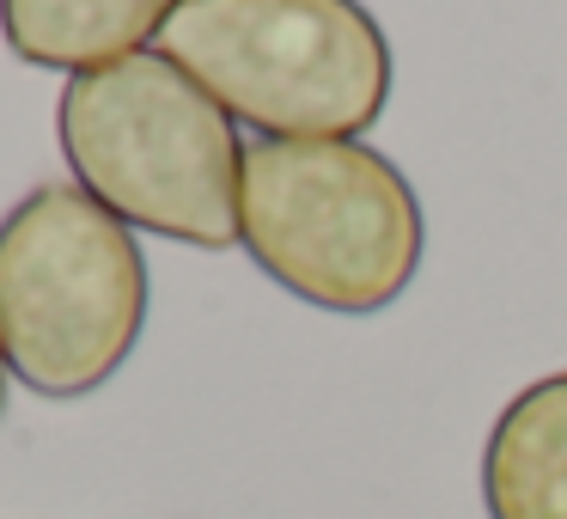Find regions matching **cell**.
Returning <instances> with one entry per match:
<instances>
[{
    "label": "cell",
    "mask_w": 567,
    "mask_h": 519,
    "mask_svg": "<svg viewBox=\"0 0 567 519\" xmlns=\"http://www.w3.org/2000/svg\"><path fill=\"white\" fill-rule=\"evenodd\" d=\"M153 50L262 141H360L391 104V43L360 0H184Z\"/></svg>",
    "instance_id": "3957f363"
},
{
    "label": "cell",
    "mask_w": 567,
    "mask_h": 519,
    "mask_svg": "<svg viewBox=\"0 0 567 519\" xmlns=\"http://www.w3.org/2000/svg\"><path fill=\"white\" fill-rule=\"evenodd\" d=\"M147 324L135 226L80 184H38L0 221V355L25 391L86 397L116 379Z\"/></svg>",
    "instance_id": "277c9868"
},
{
    "label": "cell",
    "mask_w": 567,
    "mask_h": 519,
    "mask_svg": "<svg viewBox=\"0 0 567 519\" xmlns=\"http://www.w3.org/2000/svg\"><path fill=\"white\" fill-rule=\"evenodd\" d=\"M55 141L74 184L116 221L196 251L238 245V123L159 50L68 80Z\"/></svg>",
    "instance_id": "6da1fadb"
},
{
    "label": "cell",
    "mask_w": 567,
    "mask_h": 519,
    "mask_svg": "<svg viewBox=\"0 0 567 519\" xmlns=\"http://www.w3.org/2000/svg\"><path fill=\"white\" fill-rule=\"evenodd\" d=\"M238 245L293 299L367 318L409 294L427 221L396 160L367 141H250Z\"/></svg>",
    "instance_id": "7a4b0ae2"
},
{
    "label": "cell",
    "mask_w": 567,
    "mask_h": 519,
    "mask_svg": "<svg viewBox=\"0 0 567 519\" xmlns=\"http://www.w3.org/2000/svg\"><path fill=\"white\" fill-rule=\"evenodd\" d=\"M7 379H13V373H7V355H0V416H7Z\"/></svg>",
    "instance_id": "52a82bcc"
},
{
    "label": "cell",
    "mask_w": 567,
    "mask_h": 519,
    "mask_svg": "<svg viewBox=\"0 0 567 519\" xmlns=\"http://www.w3.org/2000/svg\"><path fill=\"white\" fill-rule=\"evenodd\" d=\"M488 519H567V367L530 379L482 446Z\"/></svg>",
    "instance_id": "5b68a950"
},
{
    "label": "cell",
    "mask_w": 567,
    "mask_h": 519,
    "mask_svg": "<svg viewBox=\"0 0 567 519\" xmlns=\"http://www.w3.org/2000/svg\"><path fill=\"white\" fill-rule=\"evenodd\" d=\"M184 0H0V38L19 62L50 74H92L159 43Z\"/></svg>",
    "instance_id": "8992f818"
}]
</instances>
